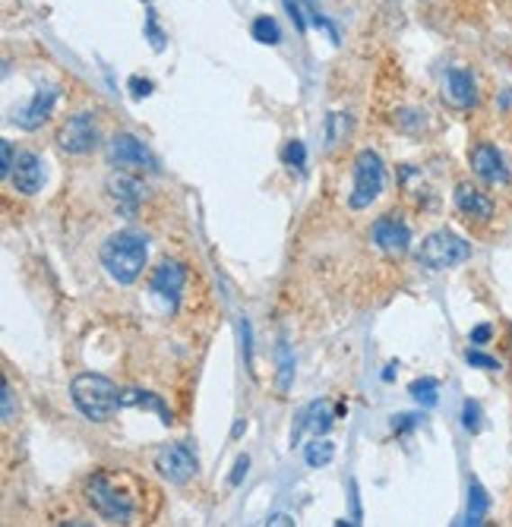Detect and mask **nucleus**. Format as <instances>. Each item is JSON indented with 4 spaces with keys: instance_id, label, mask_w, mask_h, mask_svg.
I'll list each match as a JSON object with an SVG mask.
<instances>
[{
    "instance_id": "nucleus-1",
    "label": "nucleus",
    "mask_w": 512,
    "mask_h": 527,
    "mask_svg": "<svg viewBox=\"0 0 512 527\" xmlns=\"http://www.w3.org/2000/svg\"><path fill=\"white\" fill-rule=\"evenodd\" d=\"M146 240L133 231H121L111 234L108 240L102 244V265L108 269V275L114 278L117 284H133L146 269Z\"/></svg>"
},
{
    "instance_id": "nucleus-2",
    "label": "nucleus",
    "mask_w": 512,
    "mask_h": 527,
    "mask_svg": "<svg viewBox=\"0 0 512 527\" xmlns=\"http://www.w3.org/2000/svg\"><path fill=\"white\" fill-rule=\"evenodd\" d=\"M127 483H130L127 474H95L89 480V487H85L89 505L95 508L102 518L127 524V521L137 514V499H133V493L127 489Z\"/></svg>"
},
{
    "instance_id": "nucleus-3",
    "label": "nucleus",
    "mask_w": 512,
    "mask_h": 527,
    "mask_svg": "<svg viewBox=\"0 0 512 527\" xmlns=\"http://www.w3.org/2000/svg\"><path fill=\"white\" fill-rule=\"evenodd\" d=\"M70 395H73V405L89 420H95V424L111 420L117 407H121V389L108 376H98V373H79L70 386Z\"/></svg>"
},
{
    "instance_id": "nucleus-4",
    "label": "nucleus",
    "mask_w": 512,
    "mask_h": 527,
    "mask_svg": "<svg viewBox=\"0 0 512 527\" xmlns=\"http://www.w3.org/2000/svg\"><path fill=\"white\" fill-rule=\"evenodd\" d=\"M468 256H472V244L462 240L459 234H453V231L427 234L421 250H418V263H421L424 269H434V272L453 269V265L465 263Z\"/></svg>"
},
{
    "instance_id": "nucleus-5",
    "label": "nucleus",
    "mask_w": 512,
    "mask_h": 527,
    "mask_svg": "<svg viewBox=\"0 0 512 527\" xmlns=\"http://www.w3.org/2000/svg\"><path fill=\"white\" fill-rule=\"evenodd\" d=\"M382 183H386V171H382V161L373 148H364L355 158V187H351L348 206L351 209H367L370 202H376V196L382 193Z\"/></svg>"
},
{
    "instance_id": "nucleus-6",
    "label": "nucleus",
    "mask_w": 512,
    "mask_h": 527,
    "mask_svg": "<svg viewBox=\"0 0 512 527\" xmlns=\"http://www.w3.org/2000/svg\"><path fill=\"white\" fill-rule=\"evenodd\" d=\"M58 146L67 155H85L98 146V127H95V114L83 111V114H73L64 127L58 130Z\"/></svg>"
},
{
    "instance_id": "nucleus-7",
    "label": "nucleus",
    "mask_w": 512,
    "mask_h": 527,
    "mask_svg": "<svg viewBox=\"0 0 512 527\" xmlns=\"http://www.w3.org/2000/svg\"><path fill=\"white\" fill-rule=\"evenodd\" d=\"M156 470L171 483H184L200 470V461H196V451L190 449L187 442H175L158 449L156 455Z\"/></svg>"
},
{
    "instance_id": "nucleus-8",
    "label": "nucleus",
    "mask_w": 512,
    "mask_h": 527,
    "mask_svg": "<svg viewBox=\"0 0 512 527\" xmlns=\"http://www.w3.org/2000/svg\"><path fill=\"white\" fill-rule=\"evenodd\" d=\"M370 234H373V244L380 246L386 256H405L411 246V231L399 215H382V219H376Z\"/></svg>"
},
{
    "instance_id": "nucleus-9",
    "label": "nucleus",
    "mask_w": 512,
    "mask_h": 527,
    "mask_svg": "<svg viewBox=\"0 0 512 527\" xmlns=\"http://www.w3.org/2000/svg\"><path fill=\"white\" fill-rule=\"evenodd\" d=\"M108 158L111 165L117 167H146V171H156V158L149 155V148L137 139L133 133H117L114 139L108 142Z\"/></svg>"
},
{
    "instance_id": "nucleus-10",
    "label": "nucleus",
    "mask_w": 512,
    "mask_h": 527,
    "mask_svg": "<svg viewBox=\"0 0 512 527\" xmlns=\"http://www.w3.org/2000/svg\"><path fill=\"white\" fill-rule=\"evenodd\" d=\"M184 284H187V269H184V263L165 259V263L152 272L149 290L156 297H162V300H168V307H175L177 297H181V290H184Z\"/></svg>"
},
{
    "instance_id": "nucleus-11",
    "label": "nucleus",
    "mask_w": 512,
    "mask_h": 527,
    "mask_svg": "<svg viewBox=\"0 0 512 527\" xmlns=\"http://www.w3.org/2000/svg\"><path fill=\"white\" fill-rule=\"evenodd\" d=\"M472 167H474V174H478L481 181L490 183V187H503V183L509 181V171H506L503 155H499L497 146H490V142H481V146L474 148Z\"/></svg>"
},
{
    "instance_id": "nucleus-12",
    "label": "nucleus",
    "mask_w": 512,
    "mask_h": 527,
    "mask_svg": "<svg viewBox=\"0 0 512 527\" xmlns=\"http://www.w3.org/2000/svg\"><path fill=\"white\" fill-rule=\"evenodd\" d=\"M10 181H13V187L26 196L41 193V187H45V161H41L35 152H22L20 158H16V167H13V174H10Z\"/></svg>"
},
{
    "instance_id": "nucleus-13",
    "label": "nucleus",
    "mask_w": 512,
    "mask_h": 527,
    "mask_svg": "<svg viewBox=\"0 0 512 527\" xmlns=\"http://www.w3.org/2000/svg\"><path fill=\"white\" fill-rule=\"evenodd\" d=\"M54 102H58V92H54V89H39L32 98H29L26 104H22L20 111H16L13 121L20 123L22 130H35V127H41V123H45L48 117H51Z\"/></svg>"
},
{
    "instance_id": "nucleus-14",
    "label": "nucleus",
    "mask_w": 512,
    "mask_h": 527,
    "mask_svg": "<svg viewBox=\"0 0 512 527\" xmlns=\"http://www.w3.org/2000/svg\"><path fill=\"white\" fill-rule=\"evenodd\" d=\"M443 89H446V102L455 104V108H474V104H478V85H474V76L468 70L453 67V70L446 73Z\"/></svg>"
},
{
    "instance_id": "nucleus-15",
    "label": "nucleus",
    "mask_w": 512,
    "mask_h": 527,
    "mask_svg": "<svg viewBox=\"0 0 512 527\" xmlns=\"http://www.w3.org/2000/svg\"><path fill=\"white\" fill-rule=\"evenodd\" d=\"M455 206H459L462 215H468V219H474V221H487L493 215L490 196H484L478 187H472V183H459V187H455Z\"/></svg>"
},
{
    "instance_id": "nucleus-16",
    "label": "nucleus",
    "mask_w": 512,
    "mask_h": 527,
    "mask_svg": "<svg viewBox=\"0 0 512 527\" xmlns=\"http://www.w3.org/2000/svg\"><path fill=\"white\" fill-rule=\"evenodd\" d=\"M329 426H332L329 401H313V405H307L298 414V426L292 430V445L298 442L304 430H313V436H323V433H329Z\"/></svg>"
},
{
    "instance_id": "nucleus-17",
    "label": "nucleus",
    "mask_w": 512,
    "mask_h": 527,
    "mask_svg": "<svg viewBox=\"0 0 512 527\" xmlns=\"http://www.w3.org/2000/svg\"><path fill=\"white\" fill-rule=\"evenodd\" d=\"M108 193L114 196L117 206L133 212V209L139 206V200H143V183H139L137 177H130V174L117 171L108 177Z\"/></svg>"
},
{
    "instance_id": "nucleus-18",
    "label": "nucleus",
    "mask_w": 512,
    "mask_h": 527,
    "mask_svg": "<svg viewBox=\"0 0 512 527\" xmlns=\"http://www.w3.org/2000/svg\"><path fill=\"white\" fill-rule=\"evenodd\" d=\"M121 407H146V411H158V417H162V424H175V417H171V411L165 407V401L158 398V395L152 392H139V389H130V392H121Z\"/></svg>"
},
{
    "instance_id": "nucleus-19",
    "label": "nucleus",
    "mask_w": 512,
    "mask_h": 527,
    "mask_svg": "<svg viewBox=\"0 0 512 527\" xmlns=\"http://www.w3.org/2000/svg\"><path fill=\"white\" fill-rule=\"evenodd\" d=\"M487 508H490V499H487V489L481 487V480H468V512L462 524H484Z\"/></svg>"
},
{
    "instance_id": "nucleus-20",
    "label": "nucleus",
    "mask_w": 512,
    "mask_h": 527,
    "mask_svg": "<svg viewBox=\"0 0 512 527\" xmlns=\"http://www.w3.org/2000/svg\"><path fill=\"white\" fill-rule=\"evenodd\" d=\"M250 35L260 41V45H279L282 41V29H279V22H275L273 16H256L253 26H250Z\"/></svg>"
},
{
    "instance_id": "nucleus-21",
    "label": "nucleus",
    "mask_w": 512,
    "mask_h": 527,
    "mask_svg": "<svg viewBox=\"0 0 512 527\" xmlns=\"http://www.w3.org/2000/svg\"><path fill=\"white\" fill-rule=\"evenodd\" d=\"M411 398L418 401L421 407H434L436 401H440V382L430 380V376H424V380H415L411 382Z\"/></svg>"
},
{
    "instance_id": "nucleus-22",
    "label": "nucleus",
    "mask_w": 512,
    "mask_h": 527,
    "mask_svg": "<svg viewBox=\"0 0 512 527\" xmlns=\"http://www.w3.org/2000/svg\"><path fill=\"white\" fill-rule=\"evenodd\" d=\"M275 357H279V392L285 395L288 389H292V382H294V357H292V347H288L285 341H279V351H275Z\"/></svg>"
},
{
    "instance_id": "nucleus-23",
    "label": "nucleus",
    "mask_w": 512,
    "mask_h": 527,
    "mask_svg": "<svg viewBox=\"0 0 512 527\" xmlns=\"http://www.w3.org/2000/svg\"><path fill=\"white\" fill-rule=\"evenodd\" d=\"M307 464H310V468H323V464H329L332 458H336V445L329 442V439H313L310 445H307Z\"/></svg>"
},
{
    "instance_id": "nucleus-24",
    "label": "nucleus",
    "mask_w": 512,
    "mask_h": 527,
    "mask_svg": "<svg viewBox=\"0 0 512 527\" xmlns=\"http://www.w3.org/2000/svg\"><path fill=\"white\" fill-rule=\"evenodd\" d=\"M304 158H307V148L301 139H288L285 148H282V161H285L288 167H304Z\"/></svg>"
},
{
    "instance_id": "nucleus-25",
    "label": "nucleus",
    "mask_w": 512,
    "mask_h": 527,
    "mask_svg": "<svg viewBox=\"0 0 512 527\" xmlns=\"http://www.w3.org/2000/svg\"><path fill=\"white\" fill-rule=\"evenodd\" d=\"M146 35H149V41H152V51H165V32L158 29V16L152 13H146Z\"/></svg>"
},
{
    "instance_id": "nucleus-26",
    "label": "nucleus",
    "mask_w": 512,
    "mask_h": 527,
    "mask_svg": "<svg viewBox=\"0 0 512 527\" xmlns=\"http://www.w3.org/2000/svg\"><path fill=\"white\" fill-rule=\"evenodd\" d=\"M462 426H465L468 433H478L481 430V407H478V401H465V407H462Z\"/></svg>"
},
{
    "instance_id": "nucleus-27",
    "label": "nucleus",
    "mask_w": 512,
    "mask_h": 527,
    "mask_svg": "<svg viewBox=\"0 0 512 527\" xmlns=\"http://www.w3.org/2000/svg\"><path fill=\"white\" fill-rule=\"evenodd\" d=\"M304 10H307V16H310V20H313V26L326 29V32H329V39H332V41H338V35H336V29H332V22L326 20L323 13H319L317 4H313V0H304Z\"/></svg>"
},
{
    "instance_id": "nucleus-28",
    "label": "nucleus",
    "mask_w": 512,
    "mask_h": 527,
    "mask_svg": "<svg viewBox=\"0 0 512 527\" xmlns=\"http://www.w3.org/2000/svg\"><path fill=\"white\" fill-rule=\"evenodd\" d=\"M0 405H4V424H13L16 405H13V389L7 386V380H4V386H0Z\"/></svg>"
},
{
    "instance_id": "nucleus-29",
    "label": "nucleus",
    "mask_w": 512,
    "mask_h": 527,
    "mask_svg": "<svg viewBox=\"0 0 512 527\" xmlns=\"http://www.w3.org/2000/svg\"><path fill=\"white\" fill-rule=\"evenodd\" d=\"M465 361L472 363V367H481V370H490V373H497L499 370V361L490 354H481V351H465Z\"/></svg>"
},
{
    "instance_id": "nucleus-30",
    "label": "nucleus",
    "mask_w": 512,
    "mask_h": 527,
    "mask_svg": "<svg viewBox=\"0 0 512 527\" xmlns=\"http://www.w3.org/2000/svg\"><path fill=\"white\" fill-rule=\"evenodd\" d=\"M285 4V10H288V16H292V22L298 26V32H307V20H304V10H301V4L298 0H282Z\"/></svg>"
},
{
    "instance_id": "nucleus-31",
    "label": "nucleus",
    "mask_w": 512,
    "mask_h": 527,
    "mask_svg": "<svg viewBox=\"0 0 512 527\" xmlns=\"http://www.w3.org/2000/svg\"><path fill=\"white\" fill-rule=\"evenodd\" d=\"M0 155H4V165H0V174H4V177H10V174H13V167H16V161H13V142H0Z\"/></svg>"
},
{
    "instance_id": "nucleus-32",
    "label": "nucleus",
    "mask_w": 512,
    "mask_h": 527,
    "mask_svg": "<svg viewBox=\"0 0 512 527\" xmlns=\"http://www.w3.org/2000/svg\"><path fill=\"white\" fill-rule=\"evenodd\" d=\"M130 89H133V98H146V95H152V79H139V76H133L130 79Z\"/></svg>"
},
{
    "instance_id": "nucleus-33",
    "label": "nucleus",
    "mask_w": 512,
    "mask_h": 527,
    "mask_svg": "<svg viewBox=\"0 0 512 527\" xmlns=\"http://www.w3.org/2000/svg\"><path fill=\"white\" fill-rule=\"evenodd\" d=\"M247 468H250V458H247V455H240V458H238V464H234V474H231V487H238V483H240V480H244Z\"/></svg>"
},
{
    "instance_id": "nucleus-34",
    "label": "nucleus",
    "mask_w": 512,
    "mask_h": 527,
    "mask_svg": "<svg viewBox=\"0 0 512 527\" xmlns=\"http://www.w3.org/2000/svg\"><path fill=\"white\" fill-rule=\"evenodd\" d=\"M490 335H493V328H490V326L472 328V344H484V341H490Z\"/></svg>"
},
{
    "instance_id": "nucleus-35",
    "label": "nucleus",
    "mask_w": 512,
    "mask_h": 527,
    "mask_svg": "<svg viewBox=\"0 0 512 527\" xmlns=\"http://www.w3.org/2000/svg\"><path fill=\"white\" fill-rule=\"evenodd\" d=\"M392 370H396V363H390V367L382 370V380H386V382H390V380H392V376H396V373H392Z\"/></svg>"
},
{
    "instance_id": "nucleus-36",
    "label": "nucleus",
    "mask_w": 512,
    "mask_h": 527,
    "mask_svg": "<svg viewBox=\"0 0 512 527\" xmlns=\"http://www.w3.org/2000/svg\"><path fill=\"white\" fill-rule=\"evenodd\" d=\"M273 524H292V518H288V514H275Z\"/></svg>"
},
{
    "instance_id": "nucleus-37",
    "label": "nucleus",
    "mask_w": 512,
    "mask_h": 527,
    "mask_svg": "<svg viewBox=\"0 0 512 527\" xmlns=\"http://www.w3.org/2000/svg\"><path fill=\"white\" fill-rule=\"evenodd\" d=\"M244 430H247V424H244V420H238V424H234V436H240Z\"/></svg>"
},
{
    "instance_id": "nucleus-38",
    "label": "nucleus",
    "mask_w": 512,
    "mask_h": 527,
    "mask_svg": "<svg viewBox=\"0 0 512 527\" xmlns=\"http://www.w3.org/2000/svg\"><path fill=\"white\" fill-rule=\"evenodd\" d=\"M146 4H152V0H146Z\"/></svg>"
}]
</instances>
